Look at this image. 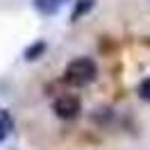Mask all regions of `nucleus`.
<instances>
[{
  "mask_svg": "<svg viewBox=\"0 0 150 150\" xmlns=\"http://www.w3.org/2000/svg\"><path fill=\"white\" fill-rule=\"evenodd\" d=\"M66 80L75 86H84V84H91L98 75V66H96L93 59L89 57H77L73 59L71 64L66 66Z\"/></svg>",
  "mask_w": 150,
  "mask_h": 150,
  "instance_id": "obj_1",
  "label": "nucleus"
},
{
  "mask_svg": "<svg viewBox=\"0 0 150 150\" xmlns=\"http://www.w3.org/2000/svg\"><path fill=\"white\" fill-rule=\"evenodd\" d=\"M55 114L59 116V118H64V121H73V118H77L80 116V112H82V107H80V100L75 98V96H59L55 100Z\"/></svg>",
  "mask_w": 150,
  "mask_h": 150,
  "instance_id": "obj_2",
  "label": "nucleus"
},
{
  "mask_svg": "<svg viewBox=\"0 0 150 150\" xmlns=\"http://www.w3.org/2000/svg\"><path fill=\"white\" fill-rule=\"evenodd\" d=\"M34 5H37V9L43 11V14H55L57 7H59V0H34Z\"/></svg>",
  "mask_w": 150,
  "mask_h": 150,
  "instance_id": "obj_3",
  "label": "nucleus"
},
{
  "mask_svg": "<svg viewBox=\"0 0 150 150\" xmlns=\"http://www.w3.org/2000/svg\"><path fill=\"white\" fill-rule=\"evenodd\" d=\"M93 7V0H77V5H75V11H73V21H77L82 14H86V11Z\"/></svg>",
  "mask_w": 150,
  "mask_h": 150,
  "instance_id": "obj_4",
  "label": "nucleus"
},
{
  "mask_svg": "<svg viewBox=\"0 0 150 150\" xmlns=\"http://www.w3.org/2000/svg\"><path fill=\"white\" fill-rule=\"evenodd\" d=\"M43 50H46V43H43V41H37L32 48L25 50V59H39V55H41Z\"/></svg>",
  "mask_w": 150,
  "mask_h": 150,
  "instance_id": "obj_5",
  "label": "nucleus"
},
{
  "mask_svg": "<svg viewBox=\"0 0 150 150\" xmlns=\"http://www.w3.org/2000/svg\"><path fill=\"white\" fill-rule=\"evenodd\" d=\"M139 96L146 100V103H150V77H146V80L139 84Z\"/></svg>",
  "mask_w": 150,
  "mask_h": 150,
  "instance_id": "obj_6",
  "label": "nucleus"
},
{
  "mask_svg": "<svg viewBox=\"0 0 150 150\" xmlns=\"http://www.w3.org/2000/svg\"><path fill=\"white\" fill-rule=\"evenodd\" d=\"M5 134H7V130H5V125L0 123V139H5Z\"/></svg>",
  "mask_w": 150,
  "mask_h": 150,
  "instance_id": "obj_7",
  "label": "nucleus"
}]
</instances>
